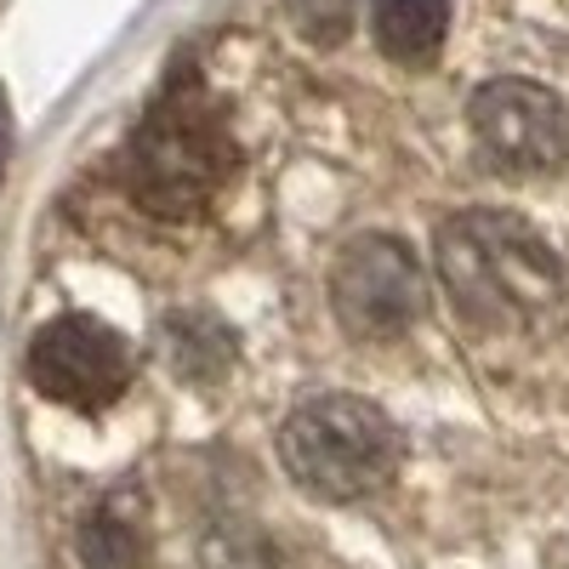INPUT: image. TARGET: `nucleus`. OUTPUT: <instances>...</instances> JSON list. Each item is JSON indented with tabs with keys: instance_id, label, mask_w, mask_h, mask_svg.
<instances>
[{
	"instance_id": "obj_1",
	"label": "nucleus",
	"mask_w": 569,
	"mask_h": 569,
	"mask_svg": "<svg viewBox=\"0 0 569 569\" xmlns=\"http://www.w3.org/2000/svg\"><path fill=\"white\" fill-rule=\"evenodd\" d=\"M439 279L472 330H525L563 297V268L512 211H456L439 228Z\"/></svg>"
},
{
	"instance_id": "obj_2",
	"label": "nucleus",
	"mask_w": 569,
	"mask_h": 569,
	"mask_svg": "<svg viewBox=\"0 0 569 569\" xmlns=\"http://www.w3.org/2000/svg\"><path fill=\"white\" fill-rule=\"evenodd\" d=\"M233 171V137L222 114L200 98L194 74H182L166 98L142 114L126 149V194L149 217H200Z\"/></svg>"
},
{
	"instance_id": "obj_3",
	"label": "nucleus",
	"mask_w": 569,
	"mask_h": 569,
	"mask_svg": "<svg viewBox=\"0 0 569 569\" xmlns=\"http://www.w3.org/2000/svg\"><path fill=\"white\" fill-rule=\"evenodd\" d=\"M284 472L319 501H365L399 472V427L359 393H319L279 427Z\"/></svg>"
},
{
	"instance_id": "obj_4",
	"label": "nucleus",
	"mask_w": 569,
	"mask_h": 569,
	"mask_svg": "<svg viewBox=\"0 0 569 569\" xmlns=\"http://www.w3.org/2000/svg\"><path fill=\"white\" fill-rule=\"evenodd\" d=\"M330 308L359 342H393L427 313V268L399 233H359L330 262Z\"/></svg>"
},
{
	"instance_id": "obj_5",
	"label": "nucleus",
	"mask_w": 569,
	"mask_h": 569,
	"mask_svg": "<svg viewBox=\"0 0 569 569\" xmlns=\"http://www.w3.org/2000/svg\"><path fill=\"white\" fill-rule=\"evenodd\" d=\"M472 142L496 177L541 182L569 166V109L536 80H490L467 103Z\"/></svg>"
},
{
	"instance_id": "obj_6",
	"label": "nucleus",
	"mask_w": 569,
	"mask_h": 569,
	"mask_svg": "<svg viewBox=\"0 0 569 569\" xmlns=\"http://www.w3.org/2000/svg\"><path fill=\"white\" fill-rule=\"evenodd\" d=\"M29 382L69 410H103L131 388V348L114 325L63 313L29 342Z\"/></svg>"
},
{
	"instance_id": "obj_7",
	"label": "nucleus",
	"mask_w": 569,
	"mask_h": 569,
	"mask_svg": "<svg viewBox=\"0 0 569 569\" xmlns=\"http://www.w3.org/2000/svg\"><path fill=\"white\" fill-rule=\"evenodd\" d=\"M149 507L131 490L109 496L86 512L80 525V558L86 569H149Z\"/></svg>"
},
{
	"instance_id": "obj_8",
	"label": "nucleus",
	"mask_w": 569,
	"mask_h": 569,
	"mask_svg": "<svg viewBox=\"0 0 569 569\" xmlns=\"http://www.w3.org/2000/svg\"><path fill=\"white\" fill-rule=\"evenodd\" d=\"M370 29L399 69H427L445 52L450 0H370Z\"/></svg>"
},
{
	"instance_id": "obj_9",
	"label": "nucleus",
	"mask_w": 569,
	"mask_h": 569,
	"mask_svg": "<svg viewBox=\"0 0 569 569\" xmlns=\"http://www.w3.org/2000/svg\"><path fill=\"white\" fill-rule=\"evenodd\" d=\"M171 353H177V370L188 382H217L228 370V342L211 319H171Z\"/></svg>"
},
{
	"instance_id": "obj_10",
	"label": "nucleus",
	"mask_w": 569,
	"mask_h": 569,
	"mask_svg": "<svg viewBox=\"0 0 569 569\" xmlns=\"http://www.w3.org/2000/svg\"><path fill=\"white\" fill-rule=\"evenodd\" d=\"M200 569H279L273 547L246 525H217L200 541Z\"/></svg>"
},
{
	"instance_id": "obj_11",
	"label": "nucleus",
	"mask_w": 569,
	"mask_h": 569,
	"mask_svg": "<svg viewBox=\"0 0 569 569\" xmlns=\"http://www.w3.org/2000/svg\"><path fill=\"white\" fill-rule=\"evenodd\" d=\"M284 12L313 46H342L353 34V0H284Z\"/></svg>"
},
{
	"instance_id": "obj_12",
	"label": "nucleus",
	"mask_w": 569,
	"mask_h": 569,
	"mask_svg": "<svg viewBox=\"0 0 569 569\" xmlns=\"http://www.w3.org/2000/svg\"><path fill=\"white\" fill-rule=\"evenodd\" d=\"M12 103H7V91H0V182H7V166H12Z\"/></svg>"
}]
</instances>
